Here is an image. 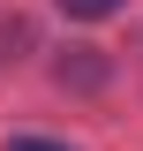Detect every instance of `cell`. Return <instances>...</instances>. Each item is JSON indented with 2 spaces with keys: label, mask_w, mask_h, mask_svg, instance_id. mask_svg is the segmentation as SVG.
I'll return each instance as SVG.
<instances>
[{
  "label": "cell",
  "mask_w": 143,
  "mask_h": 151,
  "mask_svg": "<svg viewBox=\"0 0 143 151\" xmlns=\"http://www.w3.org/2000/svg\"><path fill=\"white\" fill-rule=\"evenodd\" d=\"M60 8H68V15H83V23H98V15H113L121 0H60Z\"/></svg>",
  "instance_id": "cell-1"
},
{
  "label": "cell",
  "mask_w": 143,
  "mask_h": 151,
  "mask_svg": "<svg viewBox=\"0 0 143 151\" xmlns=\"http://www.w3.org/2000/svg\"><path fill=\"white\" fill-rule=\"evenodd\" d=\"M8 151H68V144H45V136H15Z\"/></svg>",
  "instance_id": "cell-2"
}]
</instances>
